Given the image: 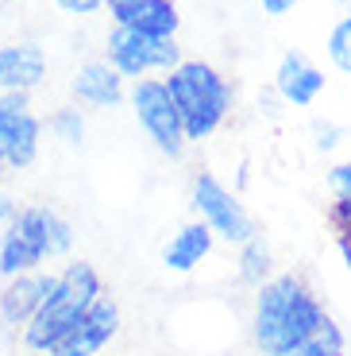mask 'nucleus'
<instances>
[{
  "instance_id": "f257e3e1",
  "label": "nucleus",
  "mask_w": 351,
  "mask_h": 356,
  "mask_svg": "<svg viewBox=\"0 0 351 356\" xmlns=\"http://www.w3.org/2000/svg\"><path fill=\"white\" fill-rule=\"evenodd\" d=\"M325 318L328 310L316 298L313 286L301 275H293V271H282V275H271L266 283L255 286L251 341L263 356H286Z\"/></svg>"
},
{
  "instance_id": "f03ea898",
  "label": "nucleus",
  "mask_w": 351,
  "mask_h": 356,
  "mask_svg": "<svg viewBox=\"0 0 351 356\" xmlns=\"http://www.w3.org/2000/svg\"><path fill=\"white\" fill-rule=\"evenodd\" d=\"M101 294H105V283H101V271L85 259H74L66 264L62 271H54V291L43 298L31 321H27L24 330H19V341H24L27 353L35 356H46L62 345V341L74 333L85 310L97 302Z\"/></svg>"
},
{
  "instance_id": "7ed1b4c3",
  "label": "nucleus",
  "mask_w": 351,
  "mask_h": 356,
  "mask_svg": "<svg viewBox=\"0 0 351 356\" xmlns=\"http://www.w3.org/2000/svg\"><path fill=\"white\" fill-rule=\"evenodd\" d=\"M162 81H166V93H170V101H174V108H178L185 143L209 140V136L228 120L232 86L212 63L182 58Z\"/></svg>"
},
{
  "instance_id": "20e7f679",
  "label": "nucleus",
  "mask_w": 351,
  "mask_h": 356,
  "mask_svg": "<svg viewBox=\"0 0 351 356\" xmlns=\"http://www.w3.org/2000/svg\"><path fill=\"white\" fill-rule=\"evenodd\" d=\"M105 63L120 74L123 81L132 78H151V74H170L182 63V47L178 39H158L143 35V31H128V27H112L105 43Z\"/></svg>"
},
{
  "instance_id": "39448f33",
  "label": "nucleus",
  "mask_w": 351,
  "mask_h": 356,
  "mask_svg": "<svg viewBox=\"0 0 351 356\" xmlns=\"http://www.w3.org/2000/svg\"><path fill=\"white\" fill-rule=\"evenodd\" d=\"M128 105H132L139 128L147 132V140L155 143L162 155L178 159L185 152V132L182 120H178V108L166 93V81L162 78H139L128 89Z\"/></svg>"
},
{
  "instance_id": "423d86ee",
  "label": "nucleus",
  "mask_w": 351,
  "mask_h": 356,
  "mask_svg": "<svg viewBox=\"0 0 351 356\" xmlns=\"http://www.w3.org/2000/svg\"><path fill=\"white\" fill-rule=\"evenodd\" d=\"M194 209H197V221H201L212 236H220V241L243 244L255 236L251 213H247L243 202H239L216 175H197L194 178Z\"/></svg>"
},
{
  "instance_id": "0eeeda50",
  "label": "nucleus",
  "mask_w": 351,
  "mask_h": 356,
  "mask_svg": "<svg viewBox=\"0 0 351 356\" xmlns=\"http://www.w3.org/2000/svg\"><path fill=\"white\" fill-rule=\"evenodd\" d=\"M39 152H43V120L31 113V97L0 93V159H4V167H35Z\"/></svg>"
},
{
  "instance_id": "6e6552de",
  "label": "nucleus",
  "mask_w": 351,
  "mask_h": 356,
  "mask_svg": "<svg viewBox=\"0 0 351 356\" xmlns=\"http://www.w3.org/2000/svg\"><path fill=\"white\" fill-rule=\"evenodd\" d=\"M8 229L16 232L19 241L31 244L43 256V264L70 256V248H74V225L58 209H51V205H19Z\"/></svg>"
},
{
  "instance_id": "1a4fd4ad",
  "label": "nucleus",
  "mask_w": 351,
  "mask_h": 356,
  "mask_svg": "<svg viewBox=\"0 0 351 356\" xmlns=\"http://www.w3.org/2000/svg\"><path fill=\"white\" fill-rule=\"evenodd\" d=\"M120 325H123L120 302H116L112 294H101L97 302L85 310V318L74 325L70 337L62 341L54 353H46V356H101L116 341Z\"/></svg>"
},
{
  "instance_id": "9d476101",
  "label": "nucleus",
  "mask_w": 351,
  "mask_h": 356,
  "mask_svg": "<svg viewBox=\"0 0 351 356\" xmlns=\"http://www.w3.org/2000/svg\"><path fill=\"white\" fill-rule=\"evenodd\" d=\"M51 291H54V271H27V275L4 279V286H0V330L19 333Z\"/></svg>"
},
{
  "instance_id": "9b49d317",
  "label": "nucleus",
  "mask_w": 351,
  "mask_h": 356,
  "mask_svg": "<svg viewBox=\"0 0 351 356\" xmlns=\"http://www.w3.org/2000/svg\"><path fill=\"white\" fill-rule=\"evenodd\" d=\"M108 8L116 27H128V31H143V35H158V39H178V16L174 0H101Z\"/></svg>"
},
{
  "instance_id": "f8f14e48",
  "label": "nucleus",
  "mask_w": 351,
  "mask_h": 356,
  "mask_svg": "<svg viewBox=\"0 0 351 356\" xmlns=\"http://www.w3.org/2000/svg\"><path fill=\"white\" fill-rule=\"evenodd\" d=\"M51 74V58L39 43H4L0 47V93H35Z\"/></svg>"
},
{
  "instance_id": "ddd939ff",
  "label": "nucleus",
  "mask_w": 351,
  "mask_h": 356,
  "mask_svg": "<svg viewBox=\"0 0 351 356\" xmlns=\"http://www.w3.org/2000/svg\"><path fill=\"white\" fill-rule=\"evenodd\" d=\"M274 93L293 108H309L325 93V74L316 70L301 51H286L274 70Z\"/></svg>"
},
{
  "instance_id": "4468645a",
  "label": "nucleus",
  "mask_w": 351,
  "mask_h": 356,
  "mask_svg": "<svg viewBox=\"0 0 351 356\" xmlns=\"http://www.w3.org/2000/svg\"><path fill=\"white\" fill-rule=\"evenodd\" d=\"M70 93L78 105L85 108H112L128 97V89H123V78L105 63V58H89L74 70L70 78Z\"/></svg>"
},
{
  "instance_id": "2eb2a0df",
  "label": "nucleus",
  "mask_w": 351,
  "mask_h": 356,
  "mask_svg": "<svg viewBox=\"0 0 351 356\" xmlns=\"http://www.w3.org/2000/svg\"><path fill=\"white\" fill-rule=\"evenodd\" d=\"M212 244H216V236H212L201 221L182 225V229L166 241V248H162V267H166V271H178V275H185V271H194L201 259H209Z\"/></svg>"
},
{
  "instance_id": "dca6fc26",
  "label": "nucleus",
  "mask_w": 351,
  "mask_h": 356,
  "mask_svg": "<svg viewBox=\"0 0 351 356\" xmlns=\"http://www.w3.org/2000/svg\"><path fill=\"white\" fill-rule=\"evenodd\" d=\"M27 271H43V256L27 241H19L12 229L0 232V279H16Z\"/></svg>"
},
{
  "instance_id": "f3484780",
  "label": "nucleus",
  "mask_w": 351,
  "mask_h": 356,
  "mask_svg": "<svg viewBox=\"0 0 351 356\" xmlns=\"http://www.w3.org/2000/svg\"><path fill=\"white\" fill-rule=\"evenodd\" d=\"M271 264H274L271 244H266L259 232H255L251 241L239 244V279H243V283H251V286L266 283V279H271Z\"/></svg>"
},
{
  "instance_id": "a211bd4d",
  "label": "nucleus",
  "mask_w": 351,
  "mask_h": 356,
  "mask_svg": "<svg viewBox=\"0 0 351 356\" xmlns=\"http://www.w3.org/2000/svg\"><path fill=\"white\" fill-rule=\"evenodd\" d=\"M348 353V341H343V330L336 325L332 318H325L320 325H316L313 333H309L305 341H301L298 348H290L286 356H343Z\"/></svg>"
},
{
  "instance_id": "6ab92c4d",
  "label": "nucleus",
  "mask_w": 351,
  "mask_h": 356,
  "mask_svg": "<svg viewBox=\"0 0 351 356\" xmlns=\"http://www.w3.org/2000/svg\"><path fill=\"white\" fill-rule=\"evenodd\" d=\"M43 132H51L54 140L66 143V147H81V143H85V113H81L78 105H58L46 116Z\"/></svg>"
},
{
  "instance_id": "aec40b11",
  "label": "nucleus",
  "mask_w": 351,
  "mask_h": 356,
  "mask_svg": "<svg viewBox=\"0 0 351 356\" xmlns=\"http://www.w3.org/2000/svg\"><path fill=\"white\" fill-rule=\"evenodd\" d=\"M328 58L340 74H351V16L336 19L332 31H328V43H325Z\"/></svg>"
},
{
  "instance_id": "412c9836",
  "label": "nucleus",
  "mask_w": 351,
  "mask_h": 356,
  "mask_svg": "<svg viewBox=\"0 0 351 356\" xmlns=\"http://www.w3.org/2000/svg\"><path fill=\"white\" fill-rule=\"evenodd\" d=\"M309 136H313V147L316 152H336V147H340V140H343V128L336 124V120H320V116H316L313 124H309Z\"/></svg>"
},
{
  "instance_id": "4be33fe9",
  "label": "nucleus",
  "mask_w": 351,
  "mask_h": 356,
  "mask_svg": "<svg viewBox=\"0 0 351 356\" xmlns=\"http://www.w3.org/2000/svg\"><path fill=\"white\" fill-rule=\"evenodd\" d=\"M328 221H332L336 236H351V194L348 197H336L332 209H328Z\"/></svg>"
},
{
  "instance_id": "5701e85b",
  "label": "nucleus",
  "mask_w": 351,
  "mask_h": 356,
  "mask_svg": "<svg viewBox=\"0 0 351 356\" xmlns=\"http://www.w3.org/2000/svg\"><path fill=\"white\" fill-rule=\"evenodd\" d=\"M54 8H62L66 16H97L105 4L101 0H51Z\"/></svg>"
},
{
  "instance_id": "b1692460",
  "label": "nucleus",
  "mask_w": 351,
  "mask_h": 356,
  "mask_svg": "<svg viewBox=\"0 0 351 356\" xmlns=\"http://www.w3.org/2000/svg\"><path fill=\"white\" fill-rule=\"evenodd\" d=\"M16 209H19V205L12 202L8 194H0V232H4V229L12 225V217H16Z\"/></svg>"
},
{
  "instance_id": "393cba45",
  "label": "nucleus",
  "mask_w": 351,
  "mask_h": 356,
  "mask_svg": "<svg viewBox=\"0 0 351 356\" xmlns=\"http://www.w3.org/2000/svg\"><path fill=\"white\" fill-rule=\"evenodd\" d=\"M259 4H263L266 16H286V12H290L293 4H298V0H259Z\"/></svg>"
},
{
  "instance_id": "a878e982",
  "label": "nucleus",
  "mask_w": 351,
  "mask_h": 356,
  "mask_svg": "<svg viewBox=\"0 0 351 356\" xmlns=\"http://www.w3.org/2000/svg\"><path fill=\"white\" fill-rule=\"evenodd\" d=\"M336 248H340V259H343V267H348V275H351V236H336Z\"/></svg>"
},
{
  "instance_id": "bb28decb",
  "label": "nucleus",
  "mask_w": 351,
  "mask_h": 356,
  "mask_svg": "<svg viewBox=\"0 0 351 356\" xmlns=\"http://www.w3.org/2000/svg\"><path fill=\"white\" fill-rule=\"evenodd\" d=\"M4 175H8V167H4V159H0V178H4Z\"/></svg>"
},
{
  "instance_id": "cd10ccee",
  "label": "nucleus",
  "mask_w": 351,
  "mask_h": 356,
  "mask_svg": "<svg viewBox=\"0 0 351 356\" xmlns=\"http://www.w3.org/2000/svg\"><path fill=\"white\" fill-rule=\"evenodd\" d=\"M348 16H351V0H348Z\"/></svg>"
},
{
  "instance_id": "c85d7f7f",
  "label": "nucleus",
  "mask_w": 351,
  "mask_h": 356,
  "mask_svg": "<svg viewBox=\"0 0 351 356\" xmlns=\"http://www.w3.org/2000/svg\"><path fill=\"white\" fill-rule=\"evenodd\" d=\"M340 4H348V0H340Z\"/></svg>"
}]
</instances>
